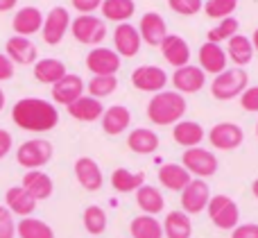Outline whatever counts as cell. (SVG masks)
Segmentation results:
<instances>
[{
    "label": "cell",
    "mask_w": 258,
    "mask_h": 238,
    "mask_svg": "<svg viewBox=\"0 0 258 238\" xmlns=\"http://www.w3.org/2000/svg\"><path fill=\"white\" fill-rule=\"evenodd\" d=\"M12 121L21 130L41 134V132H50L57 127L59 111L52 102L43 98H23L12 107Z\"/></svg>",
    "instance_id": "obj_1"
},
{
    "label": "cell",
    "mask_w": 258,
    "mask_h": 238,
    "mask_svg": "<svg viewBox=\"0 0 258 238\" xmlns=\"http://www.w3.org/2000/svg\"><path fill=\"white\" fill-rule=\"evenodd\" d=\"M50 159H52V143L45 139H30L16 150V161L27 170H41Z\"/></svg>",
    "instance_id": "obj_5"
},
{
    "label": "cell",
    "mask_w": 258,
    "mask_h": 238,
    "mask_svg": "<svg viewBox=\"0 0 258 238\" xmlns=\"http://www.w3.org/2000/svg\"><path fill=\"white\" fill-rule=\"evenodd\" d=\"M251 193H254V198L258 200V180H254V184H251Z\"/></svg>",
    "instance_id": "obj_50"
},
{
    "label": "cell",
    "mask_w": 258,
    "mask_h": 238,
    "mask_svg": "<svg viewBox=\"0 0 258 238\" xmlns=\"http://www.w3.org/2000/svg\"><path fill=\"white\" fill-rule=\"evenodd\" d=\"M14 77V62L7 54H0V82L12 80Z\"/></svg>",
    "instance_id": "obj_46"
},
{
    "label": "cell",
    "mask_w": 258,
    "mask_h": 238,
    "mask_svg": "<svg viewBox=\"0 0 258 238\" xmlns=\"http://www.w3.org/2000/svg\"><path fill=\"white\" fill-rule=\"evenodd\" d=\"M132 238H163V225L154 216H136L129 222Z\"/></svg>",
    "instance_id": "obj_35"
},
{
    "label": "cell",
    "mask_w": 258,
    "mask_h": 238,
    "mask_svg": "<svg viewBox=\"0 0 258 238\" xmlns=\"http://www.w3.org/2000/svg\"><path fill=\"white\" fill-rule=\"evenodd\" d=\"M163 59L174 68H181L190 64V45L183 41V36L179 34H168L163 39V43L159 45Z\"/></svg>",
    "instance_id": "obj_17"
},
{
    "label": "cell",
    "mask_w": 258,
    "mask_h": 238,
    "mask_svg": "<svg viewBox=\"0 0 258 238\" xmlns=\"http://www.w3.org/2000/svg\"><path fill=\"white\" fill-rule=\"evenodd\" d=\"M161 225H163L165 238H190L192 236V220L183 211H170Z\"/></svg>",
    "instance_id": "obj_30"
},
{
    "label": "cell",
    "mask_w": 258,
    "mask_h": 238,
    "mask_svg": "<svg viewBox=\"0 0 258 238\" xmlns=\"http://www.w3.org/2000/svg\"><path fill=\"white\" fill-rule=\"evenodd\" d=\"M211 202V189L206 180H190V184L181 191V211L188 216L202 213Z\"/></svg>",
    "instance_id": "obj_9"
},
{
    "label": "cell",
    "mask_w": 258,
    "mask_h": 238,
    "mask_svg": "<svg viewBox=\"0 0 258 238\" xmlns=\"http://www.w3.org/2000/svg\"><path fill=\"white\" fill-rule=\"evenodd\" d=\"M168 7L179 16H195L204 9L202 0H168Z\"/></svg>",
    "instance_id": "obj_41"
},
{
    "label": "cell",
    "mask_w": 258,
    "mask_h": 238,
    "mask_svg": "<svg viewBox=\"0 0 258 238\" xmlns=\"http://www.w3.org/2000/svg\"><path fill=\"white\" fill-rule=\"evenodd\" d=\"M84 89H86L84 80H82L80 75H75V73H66L57 84H52V100L57 104L68 107V104H73L75 100H80L82 95H84Z\"/></svg>",
    "instance_id": "obj_13"
},
{
    "label": "cell",
    "mask_w": 258,
    "mask_h": 238,
    "mask_svg": "<svg viewBox=\"0 0 258 238\" xmlns=\"http://www.w3.org/2000/svg\"><path fill=\"white\" fill-rule=\"evenodd\" d=\"M68 27H71V14H68V9L66 7H52L48 12V16H43V27H41L43 41L48 45L61 43V39L68 32Z\"/></svg>",
    "instance_id": "obj_8"
},
{
    "label": "cell",
    "mask_w": 258,
    "mask_h": 238,
    "mask_svg": "<svg viewBox=\"0 0 258 238\" xmlns=\"http://www.w3.org/2000/svg\"><path fill=\"white\" fill-rule=\"evenodd\" d=\"M16 234L18 238H54L52 227L39 218H23L16 225Z\"/></svg>",
    "instance_id": "obj_36"
},
{
    "label": "cell",
    "mask_w": 258,
    "mask_h": 238,
    "mask_svg": "<svg viewBox=\"0 0 258 238\" xmlns=\"http://www.w3.org/2000/svg\"><path fill=\"white\" fill-rule=\"evenodd\" d=\"M16 36H32L43 27V14L39 7H21L12 21Z\"/></svg>",
    "instance_id": "obj_21"
},
{
    "label": "cell",
    "mask_w": 258,
    "mask_h": 238,
    "mask_svg": "<svg viewBox=\"0 0 258 238\" xmlns=\"http://www.w3.org/2000/svg\"><path fill=\"white\" fill-rule=\"evenodd\" d=\"M18 0H0V12H9V9L16 7Z\"/></svg>",
    "instance_id": "obj_48"
},
{
    "label": "cell",
    "mask_w": 258,
    "mask_h": 238,
    "mask_svg": "<svg viewBox=\"0 0 258 238\" xmlns=\"http://www.w3.org/2000/svg\"><path fill=\"white\" fill-rule=\"evenodd\" d=\"M159 143H161L159 134L147 130V127H138V130L129 132V136H127L129 150L136 154H154L159 150Z\"/></svg>",
    "instance_id": "obj_29"
},
{
    "label": "cell",
    "mask_w": 258,
    "mask_h": 238,
    "mask_svg": "<svg viewBox=\"0 0 258 238\" xmlns=\"http://www.w3.org/2000/svg\"><path fill=\"white\" fill-rule=\"evenodd\" d=\"M186 113V98L177 91H161L154 93L152 100L147 102V118L154 125H177Z\"/></svg>",
    "instance_id": "obj_2"
},
{
    "label": "cell",
    "mask_w": 258,
    "mask_h": 238,
    "mask_svg": "<svg viewBox=\"0 0 258 238\" xmlns=\"http://www.w3.org/2000/svg\"><path fill=\"white\" fill-rule=\"evenodd\" d=\"M240 104L245 111H258V86H247L240 95Z\"/></svg>",
    "instance_id": "obj_43"
},
{
    "label": "cell",
    "mask_w": 258,
    "mask_h": 238,
    "mask_svg": "<svg viewBox=\"0 0 258 238\" xmlns=\"http://www.w3.org/2000/svg\"><path fill=\"white\" fill-rule=\"evenodd\" d=\"M75 177H77V182H80L82 189L91 191V193L100 191L102 189V184H104L102 168H100L98 161L91 159V157H80L75 161Z\"/></svg>",
    "instance_id": "obj_16"
},
{
    "label": "cell",
    "mask_w": 258,
    "mask_h": 238,
    "mask_svg": "<svg viewBox=\"0 0 258 238\" xmlns=\"http://www.w3.org/2000/svg\"><path fill=\"white\" fill-rule=\"evenodd\" d=\"M145 184V172H132L127 168H116L111 172V186L118 193H134Z\"/></svg>",
    "instance_id": "obj_33"
},
{
    "label": "cell",
    "mask_w": 258,
    "mask_h": 238,
    "mask_svg": "<svg viewBox=\"0 0 258 238\" xmlns=\"http://www.w3.org/2000/svg\"><path fill=\"white\" fill-rule=\"evenodd\" d=\"M172 84L177 89V93H197V91L204 89L206 84V73L200 66H181L172 73Z\"/></svg>",
    "instance_id": "obj_15"
},
{
    "label": "cell",
    "mask_w": 258,
    "mask_h": 238,
    "mask_svg": "<svg viewBox=\"0 0 258 238\" xmlns=\"http://www.w3.org/2000/svg\"><path fill=\"white\" fill-rule=\"evenodd\" d=\"M14 145V139L12 134H9L7 130H0V159H5L9 154V150H12Z\"/></svg>",
    "instance_id": "obj_47"
},
{
    "label": "cell",
    "mask_w": 258,
    "mask_h": 238,
    "mask_svg": "<svg viewBox=\"0 0 258 238\" xmlns=\"http://www.w3.org/2000/svg\"><path fill=\"white\" fill-rule=\"evenodd\" d=\"M3 107H5V91L0 89V111H3Z\"/></svg>",
    "instance_id": "obj_51"
},
{
    "label": "cell",
    "mask_w": 258,
    "mask_h": 238,
    "mask_svg": "<svg viewBox=\"0 0 258 238\" xmlns=\"http://www.w3.org/2000/svg\"><path fill=\"white\" fill-rule=\"evenodd\" d=\"M138 34H141V41H145L152 48H159L163 43V39L168 36V25H165L163 16L159 12H147L143 14L141 25H138Z\"/></svg>",
    "instance_id": "obj_14"
},
{
    "label": "cell",
    "mask_w": 258,
    "mask_h": 238,
    "mask_svg": "<svg viewBox=\"0 0 258 238\" xmlns=\"http://www.w3.org/2000/svg\"><path fill=\"white\" fill-rule=\"evenodd\" d=\"M190 172L181 166V163H163L159 168V182L168 191H179L181 193L188 184H190Z\"/></svg>",
    "instance_id": "obj_25"
},
{
    "label": "cell",
    "mask_w": 258,
    "mask_h": 238,
    "mask_svg": "<svg viewBox=\"0 0 258 238\" xmlns=\"http://www.w3.org/2000/svg\"><path fill=\"white\" fill-rule=\"evenodd\" d=\"M66 64L61 59H54V57H45V59H39L34 64V77L36 82L41 84H57L63 75H66Z\"/></svg>",
    "instance_id": "obj_28"
},
{
    "label": "cell",
    "mask_w": 258,
    "mask_h": 238,
    "mask_svg": "<svg viewBox=\"0 0 258 238\" xmlns=\"http://www.w3.org/2000/svg\"><path fill=\"white\" fill-rule=\"evenodd\" d=\"M238 7V0H206L204 12L209 18H218V21H224L229 18Z\"/></svg>",
    "instance_id": "obj_40"
},
{
    "label": "cell",
    "mask_w": 258,
    "mask_h": 238,
    "mask_svg": "<svg viewBox=\"0 0 258 238\" xmlns=\"http://www.w3.org/2000/svg\"><path fill=\"white\" fill-rule=\"evenodd\" d=\"M209 141L215 150H236L242 145L245 141V132L242 127H238L236 123H218L211 127L209 132Z\"/></svg>",
    "instance_id": "obj_11"
},
{
    "label": "cell",
    "mask_w": 258,
    "mask_h": 238,
    "mask_svg": "<svg viewBox=\"0 0 258 238\" xmlns=\"http://www.w3.org/2000/svg\"><path fill=\"white\" fill-rule=\"evenodd\" d=\"M71 5L80 14H93L95 9L102 7V0H71Z\"/></svg>",
    "instance_id": "obj_45"
},
{
    "label": "cell",
    "mask_w": 258,
    "mask_h": 238,
    "mask_svg": "<svg viewBox=\"0 0 258 238\" xmlns=\"http://www.w3.org/2000/svg\"><path fill=\"white\" fill-rule=\"evenodd\" d=\"M5 207H7L14 216L30 218L36 209V200L32 198L23 186H12V189H7V193H5Z\"/></svg>",
    "instance_id": "obj_22"
},
{
    "label": "cell",
    "mask_w": 258,
    "mask_h": 238,
    "mask_svg": "<svg viewBox=\"0 0 258 238\" xmlns=\"http://www.w3.org/2000/svg\"><path fill=\"white\" fill-rule=\"evenodd\" d=\"M227 57L236 64L238 68L247 66V64L254 59V45H251V39L242 34H236L227 41Z\"/></svg>",
    "instance_id": "obj_31"
},
{
    "label": "cell",
    "mask_w": 258,
    "mask_h": 238,
    "mask_svg": "<svg viewBox=\"0 0 258 238\" xmlns=\"http://www.w3.org/2000/svg\"><path fill=\"white\" fill-rule=\"evenodd\" d=\"M100 121H102L104 134L118 136L129 127V123H132V113H129V109L122 107V104H113V107L104 109V113H102Z\"/></svg>",
    "instance_id": "obj_24"
},
{
    "label": "cell",
    "mask_w": 258,
    "mask_h": 238,
    "mask_svg": "<svg viewBox=\"0 0 258 238\" xmlns=\"http://www.w3.org/2000/svg\"><path fill=\"white\" fill-rule=\"evenodd\" d=\"M116 89H118V77L116 75H93V80H91L89 86H86V91H89L91 98H98V100L111 95Z\"/></svg>",
    "instance_id": "obj_38"
},
{
    "label": "cell",
    "mask_w": 258,
    "mask_h": 238,
    "mask_svg": "<svg viewBox=\"0 0 258 238\" xmlns=\"http://www.w3.org/2000/svg\"><path fill=\"white\" fill-rule=\"evenodd\" d=\"M256 136H258V123H256Z\"/></svg>",
    "instance_id": "obj_52"
},
{
    "label": "cell",
    "mask_w": 258,
    "mask_h": 238,
    "mask_svg": "<svg viewBox=\"0 0 258 238\" xmlns=\"http://www.w3.org/2000/svg\"><path fill=\"white\" fill-rule=\"evenodd\" d=\"M68 113H71L75 121L82 123H93L98 118H102L104 107L98 98H91V95H82L80 100H75L73 104H68Z\"/></svg>",
    "instance_id": "obj_27"
},
{
    "label": "cell",
    "mask_w": 258,
    "mask_h": 238,
    "mask_svg": "<svg viewBox=\"0 0 258 238\" xmlns=\"http://www.w3.org/2000/svg\"><path fill=\"white\" fill-rule=\"evenodd\" d=\"M181 166L186 168L195 180H206L218 172V157L211 150L204 148H190L181 154Z\"/></svg>",
    "instance_id": "obj_7"
},
{
    "label": "cell",
    "mask_w": 258,
    "mask_h": 238,
    "mask_svg": "<svg viewBox=\"0 0 258 238\" xmlns=\"http://www.w3.org/2000/svg\"><path fill=\"white\" fill-rule=\"evenodd\" d=\"M136 204L141 207V211L145 213V216H156V213L163 211L165 200H163V195H161V191L156 189V186L143 184L141 189L136 191Z\"/></svg>",
    "instance_id": "obj_32"
},
{
    "label": "cell",
    "mask_w": 258,
    "mask_h": 238,
    "mask_svg": "<svg viewBox=\"0 0 258 238\" xmlns=\"http://www.w3.org/2000/svg\"><path fill=\"white\" fill-rule=\"evenodd\" d=\"M247 86H249V75L242 68H231L215 75V80L211 82V93L215 100H233L240 98Z\"/></svg>",
    "instance_id": "obj_3"
},
{
    "label": "cell",
    "mask_w": 258,
    "mask_h": 238,
    "mask_svg": "<svg viewBox=\"0 0 258 238\" xmlns=\"http://www.w3.org/2000/svg\"><path fill=\"white\" fill-rule=\"evenodd\" d=\"M238 27H240V23H238V18L229 16L224 18V21H220L218 25L213 27V30H209V34H206V41L209 43H222V41H229L231 36L238 34Z\"/></svg>",
    "instance_id": "obj_39"
},
{
    "label": "cell",
    "mask_w": 258,
    "mask_h": 238,
    "mask_svg": "<svg viewBox=\"0 0 258 238\" xmlns=\"http://www.w3.org/2000/svg\"><path fill=\"white\" fill-rule=\"evenodd\" d=\"M132 84L136 86L138 91H147V93H161L163 86L168 84V73L161 66H152V64H145V66H138L136 71L132 73Z\"/></svg>",
    "instance_id": "obj_12"
},
{
    "label": "cell",
    "mask_w": 258,
    "mask_h": 238,
    "mask_svg": "<svg viewBox=\"0 0 258 238\" xmlns=\"http://www.w3.org/2000/svg\"><path fill=\"white\" fill-rule=\"evenodd\" d=\"M197 57H200V68H202L204 73H213V75H220V73L227 71L229 57H227V52H224L222 45L209 43V41H206V43L200 48Z\"/></svg>",
    "instance_id": "obj_20"
},
{
    "label": "cell",
    "mask_w": 258,
    "mask_h": 238,
    "mask_svg": "<svg viewBox=\"0 0 258 238\" xmlns=\"http://www.w3.org/2000/svg\"><path fill=\"white\" fill-rule=\"evenodd\" d=\"M204 127L195 121H179L177 125L172 127V139L174 143L183 145L186 150L190 148H197V145L204 141Z\"/></svg>",
    "instance_id": "obj_26"
},
{
    "label": "cell",
    "mask_w": 258,
    "mask_h": 238,
    "mask_svg": "<svg viewBox=\"0 0 258 238\" xmlns=\"http://www.w3.org/2000/svg\"><path fill=\"white\" fill-rule=\"evenodd\" d=\"M86 68L93 75H116L120 71V54L111 48L98 45L86 54Z\"/></svg>",
    "instance_id": "obj_10"
},
{
    "label": "cell",
    "mask_w": 258,
    "mask_h": 238,
    "mask_svg": "<svg viewBox=\"0 0 258 238\" xmlns=\"http://www.w3.org/2000/svg\"><path fill=\"white\" fill-rule=\"evenodd\" d=\"M102 16L113 23H127L136 12V3L134 0H102Z\"/></svg>",
    "instance_id": "obj_34"
},
{
    "label": "cell",
    "mask_w": 258,
    "mask_h": 238,
    "mask_svg": "<svg viewBox=\"0 0 258 238\" xmlns=\"http://www.w3.org/2000/svg\"><path fill=\"white\" fill-rule=\"evenodd\" d=\"M231 238H258V225L256 222H242L231 231Z\"/></svg>",
    "instance_id": "obj_44"
},
{
    "label": "cell",
    "mask_w": 258,
    "mask_h": 238,
    "mask_svg": "<svg viewBox=\"0 0 258 238\" xmlns=\"http://www.w3.org/2000/svg\"><path fill=\"white\" fill-rule=\"evenodd\" d=\"M82 222H84V229L89 231L91 236H100L107 229V211L98 204H91V207L84 209V216H82Z\"/></svg>",
    "instance_id": "obj_37"
},
{
    "label": "cell",
    "mask_w": 258,
    "mask_h": 238,
    "mask_svg": "<svg viewBox=\"0 0 258 238\" xmlns=\"http://www.w3.org/2000/svg\"><path fill=\"white\" fill-rule=\"evenodd\" d=\"M209 218L218 229L224 231H233L240 225V211H238V204L233 202L229 195H211V202L206 207Z\"/></svg>",
    "instance_id": "obj_4"
},
{
    "label": "cell",
    "mask_w": 258,
    "mask_h": 238,
    "mask_svg": "<svg viewBox=\"0 0 258 238\" xmlns=\"http://www.w3.org/2000/svg\"><path fill=\"white\" fill-rule=\"evenodd\" d=\"M71 32L80 43L98 48L104 41V36H107V25H104L102 18L93 16V14H80V16L71 23Z\"/></svg>",
    "instance_id": "obj_6"
},
{
    "label": "cell",
    "mask_w": 258,
    "mask_h": 238,
    "mask_svg": "<svg viewBox=\"0 0 258 238\" xmlns=\"http://www.w3.org/2000/svg\"><path fill=\"white\" fill-rule=\"evenodd\" d=\"M23 189L32 195V198L39 202V200H48L54 191V184H52V177L43 170H27L25 177H23Z\"/></svg>",
    "instance_id": "obj_23"
},
{
    "label": "cell",
    "mask_w": 258,
    "mask_h": 238,
    "mask_svg": "<svg viewBox=\"0 0 258 238\" xmlns=\"http://www.w3.org/2000/svg\"><path fill=\"white\" fill-rule=\"evenodd\" d=\"M251 45H254V52H258V27L254 30V34H251Z\"/></svg>",
    "instance_id": "obj_49"
},
{
    "label": "cell",
    "mask_w": 258,
    "mask_h": 238,
    "mask_svg": "<svg viewBox=\"0 0 258 238\" xmlns=\"http://www.w3.org/2000/svg\"><path fill=\"white\" fill-rule=\"evenodd\" d=\"M5 54L14 62V66H30V64L36 62V45L32 43L27 36H12V39L5 43Z\"/></svg>",
    "instance_id": "obj_19"
},
{
    "label": "cell",
    "mask_w": 258,
    "mask_h": 238,
    "mask_svg": "<svg viewBox=\"0 0 258 238\" xmlns=\"http://www.w3.org/2000/svg\"><path fill=\"white\" fill-rule=\"evenodd\" d=\"M141 34H138V27H134L132 23H120V25L113 30V45H116V52L120 57H134L141 50Z\"/></svg>",
    "instance_id": "obj_18"
},
{
    "label": "cell",
    "mask_w": 258,
    "mask_h": 238,
    "mask_svg": "<svg viewBox=\"0 0 258 238\" xmlns=\"http://www.w3.org/2000/svg\"><path fill=\"white\" fill-rule=\"evenodd\" d=\"M14 236H16L14 213L7 207H0V238H14Z\"/></svg>",
    "instance_id": "obj_42"
}]
</instances>
